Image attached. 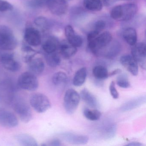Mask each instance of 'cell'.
I'll use <instances>...</instances> for the list:
<instances>
[{
    "mask_svg": "<svg viewBox=\"0 0 146 146\" xmlns=\"http://www.w3.org/2000/svg\"><path fill=\"white\" fill-rule=\"evenodd\" d=\"M138 7L135 3H127L113 7L110 12V17L113 19L120 22L129 21L135 16Z\"/></svg>",
    "mask_w": 146,
    "mask_h": 146,
    "instance_id": "obj_1",
    "label": "cell"
},
{
    "mask_svg": "<svg viewBox=\"0 0 146 146\" xmlns=\"http://www.w3.org/2000/svg\"><path fill=\"white\" fill-rule=\"evenodd\" d=\"M18 46V41L12 30L4 25H0V50L13 51Z\"/></svg>",
    "mask_w": 146,
    "mask_h": 146,
    "instance_id": "obj_2",
    "label": "cell"
},
{
    "mask_svg": "<svg viewBox=\"0 0 146 146\" xmlns=\"http://www.w3.org/2000/svg\"><path fill=\"white\" fill-rule=\"evenodd\" d=\"M112 40V36L108 31L100 33L92 40L88 42V47L90 51L96 55L109 44Z\"/></svg>",
    "mask_w": 146,
    "mask_h": 146,
    "instance_id": "obj_3",
    "label": "cell"
},
{
    "mask_svg": "<svg viewBox=\"0 0 146 146\" xmlns=\"http://www.w3.org/2000/svg\"><path fill=\"white\" fill-rule=\"evenodd\" d=\"M19 87L28 91H35L39 87L37 76L30 71L25 72L19 77L17 80Z\"/></svg>",
    "mask_w": 146,
    "mask_h": 146,
    "instance_id": "obj_4",
    "label": "cell"
},
{
    "mask_svg": "<svg viewBox=\"0 0 146 146\" xmlns=\"http://www.w3.org/2000/svg\"><path fill=\"white\" fill-rule=\"evenodd\" d=\"M30 104L32 108L38 113H43L51 107V102L48 97L44 94L35 93L30 98Z\"/></svg>",
    "mask_w": 146,
    "mask_h": 146,
    "instance_id": "obj_5",
    "label": "cell"
},
{
    "mask_svg": "<svg viewBox=\"0 0 146 146\" xmlns=\"http://www.w3.org/2000/svg\"><path fill=\"white\" fill-rule=\"evenodd\" d=\"M80 94L73 89L66 90L64 98V106L67 113L72 114L77 109L80 101Z\"/></svg>",
    "mask_w": 146,
    "mask_h": 146,
    "instance_id": "obj_6",
    "label": "cell"
},
{
    "mask_svg": "<svg viewBox=\"0 0 146 146\" xmlns=\"http://www.w3.org/2000/svg\"><path fill=\"white\" fill-rule=\"evenodd\" d=\"M13 109L24 123H29L32 119V113L30 107L23 99H18L14 102Z\"/></svg>",
    "mask_w": 146,
    "mask_h": 146,
    "instance_id": "obj_7",
    "label": "cell"
},
{
    "mask_svg": "<svg viewBox=\"0 0 146 146\" xmlns=\"http://www.w3.org/2000/svg\"><path fill=\"white\" fill-rule=\"evenodd\" d=\"M0 61L5 69L11 72H17L21 69L20 63L16 60L14 54L12 53H1Z\"/></svg>",
    "mask_w": 146,
    "mask_h": 146,
    "instance_id": "obj_8",
    "label": "cell"
},
{
    "mask_svg": "<svg viewBox=\"0 0 146 146\" xmlns=\"http://www.w3.org/2000/svg\"><path fill=\"white\" fill-rule=\"evenodd\" d=\"M131 48V55L136 61L141 68L146 70V51L145 42L136 43L132 46Z\"/></svg>",
    "mask_w": 146,
    "mask_h": 146,
    "instance_id": "obj_9",
    "label": "cell"
},
{
    "mask_svg": "<svg viewBox=\"0 0 146 146\" xmlns=\"http://www.w3.org/2000/svg\"><path fill=\"white\" fill-rule=\"evenodd\" d=\"M24 39L31 46L37 47L42 43V36L40 31L33 27L26 28L24 32Z\"/></svg>",
    "mask_w": 146,
    "mask_h": 146,
    "instance_id": "obj_10",
    "label": "cell"
},
{
    "mask_svg": "<svg viewBox=\"0 0 146 146\" xmlns=\"http://www.w3.org/2000/svg\"><path fill=\"white\" fill-rule=\"evenodd\" d=\"M46 5L50 12L55 16H63L68 11V3L66 0H46Z\"/></svg>",
    "mask_w": 146,
    "mask_h": 146,
    "instance_id": "obj_11",
    "label": "cell"
},
{
    "mask_svg": "<svg viewBox=\"0 0 146 146\" xmlns=\"http://www.w3.org/2000/svg\"><path fill=\"white\" fill-rule=\"evenodd\" d=\"M19 124L17 117L12 112L0 110V125L6 128H13Z\"/></svg>",
    "mask_w": 146,
    "mask_h": 146,
    "instance_id": "obj_12",
    "label": "cell"
},
{
    "mask_svg": "<svg viewBox=\"0 0 146 146\" xmlns=\"http://www.w3.org/2000/svg\"><path fill=\"white\" fill-rule=\"evenodd\" d=\"M121 50V43L118 41L112 40L108 45L100 51L99 54H102L107 58L113 59L119 54Z\"/></svg>",
    "mask_w": 146,
    "mask_h": 146,
    "instance_id": "obj_13",
    "label": "cell"
},
{
    "mask_svg": "<svg viewBox=\"0 0 146 146\" xmlns=\"http://www.w3.org/2000/svg\"><path fill=\"white\" fill-rule=\"evenodd\" d=\"M63 140L66 142L76 145H82L87 143L89 138L87 136L71 132H65L61 134Z\"/></svg>",
    "mask_w": 146,
    "mask_h": 146,
    "instance_id": "obj_14",
    "label": "cell"
},
{
    "mask_svg": "<svg viewBox=\"0 0 146 146\" xmlns=\"http://www.w3.org/2000/svg\"><path fill=\"white\" fill-rule=\"evenodd\" d=\"M120 62L131 75L137 76L138 73V64L131 55L124 54L121 56Z\"/></svg>",
    "mask_w": 146,
    "mask_h": 146,
    "instance_id": "obj_15",
    "label": "cell"
},
{
    "mask_svg": "<svg viewBox=\"0 0 146 146\" xmlns=\"http://www.w3.org/2000/svg\"><path fill=\"white\" fill-rule=\"evenodd\" d=\"M65 35L66 40L76 47H80L83 42L82 37L75 31L71 25H68L65 28Z\"/></svg>",
    "mask_w": 146,
    "mask_h": 146,
    "instance_id": "obj_16",
    "label": "cell"
},
{
    "mask_svg": "<svg viewBox=\"0 0 146 146\" xmlns=\"http://www.w3.org/2000/svg\"><path fill=\"white\" fill-rule=\"evenodd\" d=\"M146 98L145 96H141L131 99L124 103L120 108L122 112L130 111L136 109L145 103Z\"/></svg>",
    "mask_w": 146,
    "mask_h": 146,
    "instance_id": "obj_17",
    "label": "cell"
},
{
    "mask_svg": "<svg viewBox=\"0 0 146 146\" xmlns=\"http://www.w3.org/2000/svg\"><path fill=\"white\" fill-rule=\"evenodd\" d=\"M77 48L73 46L67 40L60 42L58 49L60 53L64 58H69L74 56L77 52Z\"/></svg>",
    "mask_w": 146,
    "mask_h": 146,
    "instance_id": "obj_18",
    "label": "cell"
},
{
    "mask_svg": "<svg viewBox=\"0 0 146 146\" xmlns=\"http://www.w3.org/2000/svg\"><path fill=\"white\" fill-rule=\"evenodd\" d=\"M59 43L60 41L57 37L50 36L43 42L42 48L45 54L57 52L58 49Z\"/></svg>",
    "mask_w": 146,
    "mask_h": 146,
    "instance_id": "obj_19",
    "label": "cell"
},
{
    "mask_svg": "<svg viewBox=\"0 0 146 146\" xmlns=\"http://www.w3.org/2000/svg\"><path fill=\"white\" fill-rule=\"evenodd\" d=\"M29 71L36 76L40 75L45 70V63L40 58H32L28 62Z\"/></svg>",
    "mask_w": 146,
    "mask_h": 146,
    "instance_id": "obj_20",
    "label": "cell"
},
{
    "mask_svg": "<svg viewBox=\"0 0 146 146\" xmlns=\"http://www.w3.org/2000/svg\"><path fill=\"white\" fill-rule=\"evenodd\" d=\"M80 96L81 99L89 106L94 109L98 108L99 103L96 97L87 89L82 90Z\"/></svg>",
    "mask_w": 146,
    "mask_h": 146,
    "instance_id": "obj_21",
    "label": "cell"
},
{
    "mask_svg": "<svg viewBox=\"0 0 146 146\" xmlns=\"http://www.w3.org/2000/svg\"><path fill=\"white\" fill-rule=\"evenodd\" d=\"M15 139L21 146H37L38 143L34 137L27 133H20L16 135Z\"/></svg>",
    "mask_w": 146,
    "mask_h": 146,
    "instance_id": "obj_22",
    "label": "cell"
},
{
    "mask_svg": "<svg viewBox=\"0 0 146 146\" xmlns=\"http://www.w3.org/2000/svg\"><path fill=\"white\" fill-rule=\"evenodd\" d=\"M123 38L127 44L131 46H134L137 43V36L136 31L132 27H128L123 31Z\"/></svg>",
    "mask_w": 146,
    "mask_h": 146,
    "instance_id": "obj_23",
    "label": "cell"
},
{
    "mask_svg": "<svg viewBox=\"0 0 146 146\" xmlns=\"http://www.w3.org/2000/svg\"><path fill=\"white\" fill-rule=\"evenodd\" d=\"M87 76V70L85 67H82L77 71L73 77L72 82L76 87H80L85 82Z\"/></svg>",
    "mask_w": 146,
    "mask_h": 146,
    "instance_id": "obj_24",
    "label": "cell"
},
{
    "mask_svg": "<svg viewBox=\"0 0 146 146\" xmlns=\"http://www.w3.org/2000/svg\"><path fill=\"white\" fill-rule=\"evenodd\" d=\"M83 5L88 11L98 12L102 9L103 4L102 0H83Z\"/></svg>",
    "mask_w": 146,
    "mask_h": 146,
    "instance_id": "obj_25",
    "label": "cell"
},
{
    "mask_svg": "<svg viewBox=\"0 0 146 146\" xmlns=\"http://www.w3.org/2000/svg\"><path fill=\"white\" fill-rule=\"evenodd\" d=\"M21 3L29 9L39 10L46 5V0H20Z\"/></svg>",
    "mask_w": 146,
    "mask_h": 146,
    "instance_id": "obj_26",
    "label": "cell"
},
{
    "mask_svg": "<svg viewBox=\"0 0 146 146\" xmlns=\"http://www.w3.org/2000/svg\"><path fill=\"white\" fill-rule=\"evenodd\" d=\"M45 58L47 64L50 67H57L61 63V58L57 52L45 54Z\"/></svg>",
    "mask_w": 146,
    "mask_h": 146,
    "instance_id": "obj_27",
    "label": "cell"
},
{
    "mask_svg": "<svg viewBox=\"0 0 146 146\" xmlns=\"http://www.w3.org/2000/svg\"><path fill=\"white\" fill-rule=\"evenodd\" d=\"M68 82V76L66 73L62 71L58 72L53 75L52 82L54 85L57 87L63 86Z\"/></svg>",
    "mask_w": 146,
    "mask_h": 146,
    "instance_id": "obj_28",
    "label": "cell"
},
{
    "mask_svg": "<svg viewBox=\"0 0 146 146\" xmlns=\"http://www.w3.org/2000/svg\"><path fill=\"white\" fill-rule=\"evenodd\" d=\"M83 113L85 118L91 121L99 120L101 117V113L96 109H90L88 108H84Z\"/></svg>",
    "mask_w": 146,
    "mask_h": 146,
    "instance_id": "obj_29",
    "label": "cell"
},
{
    "mask_svg": "<svg viewBox=\"0 0 146 146\" xmlns=\"http://www.w3.org/2000/svg\"><path fill=\"white\" fill-rule=\"evenodd\" d=\"M93 74L96 78L100 80L106 79L109 76L107 69L102 65L94 66L93 69Z\"/></svg>",
    "mask_w": 146,
    "mask_h": 146,
    "instance_id": "obj_30",
    "label": "cell"
},
{
    "mask_svg": "<svg viewBox=\"0 0 146 146\" xmlns=\"http://www.w3.org/2000/svg\"><path fill=\"white\" fill-rule=\"evenodd\" d=\"M35 23L37 27L44 31L48 30L51 29L52 23L48 19L45 17H39L35 19Z\"/></svg>",
    "mask_w": 146,
    "mask_h": 146,
    "instance_id": "obj_31",
    "label": "cell"
},
{
    "mask_svg": "<svg viewBox=\"0 0 146 146\" xmlns=\"http://www.w3.org/2000/svg\"><path fill=\"white\" fill-rule=\"evenodd\" d=\"M108 25L107 21L104 19H100L95 22L91 31L100 35Z\"/></svg>",
    "mask_w": 146,
    "mask_h": 146,
    "instance_id": "obj_32",
    "label": "cell"
},
{
    "mask_svg": "<svg viewBox=\"0 0 146 146\" xmlns=\"http://www.w3.org/2000/svg\"><path fill=\"white\" fill-rule=\"evenodd\" d=\"M117 84L120 88H127L130 86L128 76L126 74H119L117 79Z\"/></svg>",
    "mask_w": 146,
    "mask_h": 146,
    "instance_id": "obj_33",
    "label": "cell"
},
{
    "mask_svg": "<svg viewBox=\"0 0 146 146\" xmlns=\"http://www.w3.org/2000/svg\"><path fill=\"white\" fill-rule=\"evenodd\" d=\"M85 14V12L84 9L78 7H74L70 11L71 17L73 19H77V18L82 17Z\"/></svg>",
    "mask_w": 146,
    "mask_h": 146,
    "instance_id": "obj_34",
    "label": "cell"
},
{
    "mask_svg": "<svg viewBox=\"0 0 146 146\" xmlns=\"http://www.w3.org/2000/svg\"><path fill=\"white\" fill-rule=\"evenodd\" d=\"M13 5L6 0H0V12H6L13 10Z\"/></svg>",
    "mask_w": 146,
    "mask_h": 146,
    "instance_id": "obj_35",
    "label": "cell"
},
{
    "mask_svg": "<svg viewBox=\"0 0 146 146\" xmlns=\"http://www.w3.org/2000/svg\"><path fill=\"white\" fill-rule=\"evenodd\" d=\"M109 91L111 96L114 99H117L119 98V95L118 92L115 87V83L113 81L111 82L109 86Z\"/></svg>",
    "mask_w": 146,
    "mask_h": 146,
    "instance_id": "obj_36",
    "label": "cell"
},
{
    "mask_svg": "<svg viewBox=\"0 0 146 146\" xmlns=\"http://www.w3.org/2000/svg\"><path fill=\"white\" fill-rule=\"evenodd\" d=\"M42 146H60L62 145L61 141L58 139L54 138L42 144Z\"/></svg>",
    "mask_w": 146,
    "mask_h": 146,
    "instance_id": "obj_37",
    "label": "cell"
},
{
    "mask_svg": "<svg viewBox=\"0 0 146 146\" xmlns=\"http://www.w3.org/2000/svg\"><path fill=\"white\" fill-rule=\"evenodd\" d=\"M102 1L106 7H109L112 5L116 0H102Z\"/></svg>",
    "mask_w": 146,
    "mask_h": 146,
    "instance_id": "obj_38",
    "label": "cell"
},
{
    "mask_svg": "<svg viewBox=\"0 0 146 146\" xmlns=\"http://www.w3.org/2000/svg\"><path fill=\"white\" fill-rule=\"evenodd\" d=\"M125 145L127 146H142L143 145L141 143L138 142H131Z\"/></svg>",
    "mask_w": 146,
    "mask_h": 146,
    "instance_id": "obj_39",
    "label": "cell"
},
{
    "mask_svg": "<svg viewBox=\"0 0 146 146\" xmlns=\"http://www.w3.org/2000/svg\"><path fill=\"white\" fill-rule=\"evenodd\" d=\"M121 72V70L120 69H117L114 70L112 72H111V74H110V76H112L116 75V74H119Z\"/></svg>",
    "mask_w": 146,
    "mask_h": 146,
    "instance_id": "obj_40",
    "label": "cell"
},
{
    "mask_svg": "<svg viewBox=\"0 0 146 146\" xmlns=\"http://www.w3.org/2000/svg\"><path fill=\"white\" fill-rule=\"evenodd\" d=\"M117 1H129V0H117Z\"/></svg>",
    "mask_w": 146,
    "mask_h": 146,
    "instance_id": "obj_41",
    "label": "cell"
}]
</instances>
